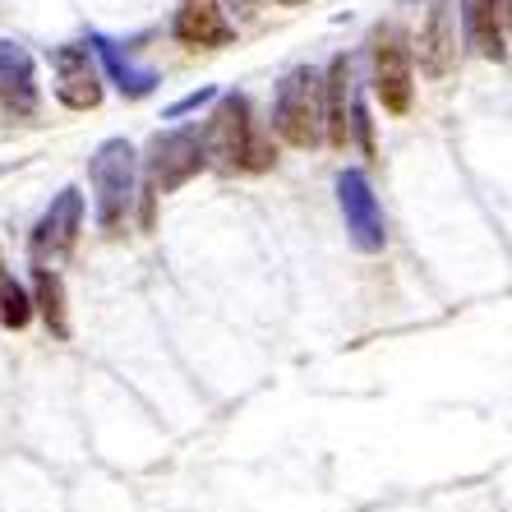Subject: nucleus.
<instances>
[{
  "label": "nucleus",
  "mask_w": 512,
  "mask_h": 512,
  "mask_svg": "<svg viewBox=\"0 0 512 512\" xmlns=\"http://www.w3.org/2000/svg\"><path fill=\"white\" fill-rule=\"evenodd\" d=\"M466 33L480 56L503 65L508 60V0H466Z\"/></svg>",
  "instance_id": "obj_12"
},
{
  "label": "nucleus",
  "mask_w": 512,
  "mask_h": 512,
  "mask_svg": "<svg viewBox=\"0 0 512 512\" xmlns=\"http://www.w3.org/2000/svg\"><path fill=\"white\" fill-rule=\"evenodd\" d=\"M273 130L291 148H319L323 143V74L310 65H296L277 84Z\"/></svg>",
  "instance_id": "obj_3"
},
{
  "label": "nucleus",
  "mask_w": 512,
  "mask_h": 512,
  "mask_svg": "<svg viewBox=\"0 0 512 512\" xmlns=\"http://www.w3.org/2000/svg\"><path fill=\"white\" fill-rule=\"evenodd\" d=\"M33 305L42 310L51 337H56V342H65V337H70V314H65V282H60V273H56V268H47V263H33Z\"/></svg>",
  "instance_id": "obj_14"
},
{
  "label": "nucleus",
  "mask_w": 512,
  "mask_h": 512,
  "mask_svg": "<svg viewBox=\"0 0 512 512\" xmlns=\"http://www.w3.org/2000/svg\"><path fill=\"white\" fill-rule=\"evenodd\" d=\"M79 227H84V194L70 185V190L56 194V203H51L47 213H42V222L33 227V240H28L33 263L56 268L60 259H70L74 245H79Z\"/></svg>",
  "instance_id": "obj_7"
},
{
  "label": "nucleus",
  "mask_w": 512,
  "mask_h": 512,
  "mask_svg": "<svg viewBox=\"0 0 512 512\" xmlns=\"http://www.w3.org/2000/svg\"><path fill=\"white\" fill-rule=\"evenodd\" d=\"M346 130H351V134H356V139H360V148H365V157H374V120H370V111L360 107V102H356V107H351V120H346Z\"/></svg>",
  "instance_id": "obj_17"
},
{
  "label": "nucleus",
  "mask_w": 512,
  "mask_h": 512,
  "mask_svg": "<svg viewBox=\"0 0 512 512\" xmlns=\"http://www.w3.org/2000/svg\"><path fill=\"white\" fill-rule=\"evenodd\" d=\"M0 282H5V254H0Z\"/></svg>",
  "instance_id": "obj_21"
},
{
  "label": "nucleus",
  "mask_w": 512,
  "mask_h": 512,
  "mask_svg": "<svg viewBox=\"0 0 512 512\" xmlns=\"http://www.w3.org/2000/svg\"><path fill=\"white\" fill-rule=\"evenodd\" d=\"M51 65H56V97L70 111H93L102 107V74L93 65V51L88 47H56L51 51Z\"/></svg>",
  "instance_id": "obj_8"
},
{
  "label": "nucleus",
  "mask_w": 512,
  "mask_h": 512,
  "mask_svg": "<svg viewBox=\"0 0 512 512\" xmlns=\"http://www.w3.org/2000/svg\"><path fill=\"white\" fill-rule=\"evenodd\" d=\"M199 139L203 157L217 162L222 171H268L277 162V148L259 134V125L250 120V102L240 93L217 97V111Z\"/></svg>",
  "instance_id": "obj_1"
},
{
  "label": "nucleus",
  "mask_w": 512,
  "mask_h": 512,
  "mask_svg": "<svg viewBox=\"0 0 512 512\" xmlns=\"http://www.w3.org/2000/svg\"><path fill=\"white\" fill-rule=\"evenodd\" d=\"M203 167H208V157H203L199 130L153 134L148 157H143V171H148V190H143V194H153V199H157V194L180 190V185H190Z\"/></svg>",
  "instance_id": "obj_4"
},
{
  "label": "nucleus",
  "mask_w": 512,
  "mask_h": 512,
  "mask_svg": "<svg viewBox=\"0 0 512 512\" xmlns=\"http://www.w3.org/2000/svg\"><path fill=\"white\" fill-rule=\"evenodd\" d=\"M337 203H342L346 217V236L360 254H383L388 245V227H383L379 199H374V185L365 171H342L337 176Z\"/></svg>",
  "instance_id": "obj_6"
},
{
  "label": "nucleus",
  "mask_w": 512,
  "mask_h": 512,
  "mask_svg": "<svg viewBox=\"0 0 512 512\" xmlns=\"http://www.w3.org/2000/svg\"><path fill=\"white\" fill-rule=\"evenodd\" d=\"M231 5H240V10H245V14L254 10V0H231Z\"/></svg>",
  "instance_id": "obj_19"
},
{
  "label": "nucleus",
  "mask_w": 512,
  "mask_h": 512,
  "mask_svg": "<svg viewBox=\"0 0 512 512\" xmlns=\"http://www.w3.org/2000/svg\"><path fill=\"white\" fill-rule=\"evenodd\" d=\"M0 111L19 120L37 116V70L28 47L0 37Z\"/></svg>",
  "instance_id": "obj_9"
},
{
  "label": "nucleus",
  "mask_w": 512,
  "mask_h": 512,
  "mask_svg": "<svg viewBox=\"0 0 512 512\" xmlns=\"http://www.w3.org/2000/svg\"><path fill=\"white\" fill-rule=\"evenodd\" d=\"M88 180H93V208L97 227L107 236H120L125 217L134 208V185H139V157H134L130 139H107L88 162Z\"/></svg>",
  "instance_id": "obj_2"
},
{
  "label": "nucleus",
  "mask_w": 512,
  "mask_h": 512,
  "mask_svg": "<svg viewBox=\"0 0 512 512\" xmlns=\"http://www.w3.org/2000/svg\"><path fill=\"white\" fill-rule=\"evenodd\" d=\"M374 56V93L383 97V111L406 116L411 111V47L397 24H379L370 37Z\"/></svg>",
  "instance_id": "obj_5"
},
{
  "label": "nucleus",
  "mask_w": 512,
  "mask_h": 512,
  "mask_svg": "<svg viewBox=\"0 0 512 512\" xmlns=\"http://www.w3.org/2000/svg\"><path fill=\"white\" fill-rule=\"evenodd\" d=\"M457 65V28H453V0H434L429 19L420 28V70L429 79H448Z\"/></svg>",
  "instance_id": "obj_11"
},
{
  "label": "nucleus",
  "mask_w": 512,
  "mask_h": 512,
  "mask_svg": "<svg viewBox=\"0 0 512 512\" xmlns=\"http://www.w3.org/2000/svg\"><path fill=\"white\" fill-rule=\"evenodd\" d=\"M213 97H217V88H199V93H190V97H180L176 107H167V120H180V116H185V111H199V107H203V102H213Z\"/></svg>",
  "instance_id": "obj_18"
},
{
  "label": "nucleus",
  "mask_w": 512,
  "mask_h": 512,
  "mask_svg": "<svg viewBox=\"0 0 512 512\" xmlns=\"http://www.w3.org/2000/svg\"><path fill=\"white\" fill-rule=\"evenodd\" d=\"M176 37L185 47L194 51H217V47H231L236 42V28L227 24V14L217 0H180L176 10Z\"/></svg>",
  "instance_id": "obj_10"
},
{
  "label": "nucleus",
  "mask_w": 512,
  "mask_h": 512,
  "mask_svg": "<svg viewBox=\"0 0 512 512\" xmlns=\"http://www.w3.org/2000/svg\"><path fill=\"white\" fill-rule=\"evenodd\" d=\"M277 5H310V0H277Z\"/></svg>",
  "instance_id": "obj_20"
},
{
  "label": "nucleus",
  "mask_w": 512,
  "mask_h": 512,
  "mask_svg": "<svg viewBox=\"0 0 512 512\" xmlns=\"http://www.w3.org/2000/svg\"><path fill=\"white\" fill-rule=\"evenodd\" d=\"M93 51H97V60L107 65V74L116 79V88L125 97H148L157 84H162V79H157V70H139L134 60L120 56V47H116V42H107V37H93Z\"/></svg>",
  "instance_id": "obj_15"
},
{
  "label": "nucleus",
  "mask_w": 512,
  "mask_h": 512,
  "mask_svg": "<svg viewBox=\"0 0 512 512\" xmlns=\"http://www.w3.org/2000/svg\"><path fill=\"white\" fill-rule=\"evenodd\" d=\"M28 319H33V300H28V291L14 277H5L0 282V323L10 333H19V328H28Z\"/></svg>",
  "instance_id": "obj_16"
},
{
  "label": "nucleus",
  "mask_w": 512,
  "mask_h": 512,
  "mask_svg": "<svg viewBox=\"0 0 512 512\" xmlns=\"http://www.w3.org/2000/svg\"><path fill=\"white\" fill-rule=\"evenodd\" d=\"M346 111H351V60L337 56L323 79V139L333 148H346L351 130H346Z\"/></svg>",
  "instance_id": "obj_13"
}]
</instances>
